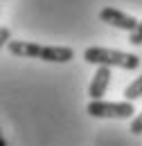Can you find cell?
Returning a JSON list of instances; mask_svg holds the SVG:
<instances>
[{
    "label": "cell",
    "mask_w": 142,
    "mask_h": 146,
    "mask_svg": "<svg viewBox=\"0 0 142 146\" xmlns=\"http://www.w3.org/2000/svg\"><path fill=\"white\" fill-rule=\"evenodd\" d=\"M86 63L95 65H106V68H122V70H138L140 68V56L120 52V50H108V47H88L84 52Z\"/></svg>",
    "instance_id": "1"
},
{
    "label": "cell",
    "mask_w": 142,
    "mask_h": 146,
    "mask_svg": "<svg viewBox=\"0 0 142 146\" xmlns=\"http://www.w3.org/2000/svg\"><path fill=\"white\" fill-rule=\"evenodd\" d=\"M86 112L90 117H99V119H131L133 117V104L131 101H90L86 106Z\"/></svg>",
    "instance_id": "2"
},
{
    "label": "cell",
    "mask_w": 142,
    "mask_h": 146,
    "mask_svg": "<svg viewBox=\"0 0 142 146\" xmlns=\"http://www.w3.org/2000/svg\"><path fill=\"white\" fill-rule=\"evenodd\" d=\"M99 20L106 23V25H111V27L124 29L129 34H131V32L138 27V23H140L138 18H133L131 14H126L122 9H115V7H104V9L99 11Z\"/></svg>",
    "instance_id": "3"
},
{
    "label": "cell",
    "mask_w": 142,
    "mask_h": 146,
    "mask_svg": "<svg viewBox=\"0 0 142 146\" xmlns=\"http://www.w3.org/2000/svg\"><path fill=\"white\" fill-rule=\"evenodd\" d=\"M111 76H113V74H111V68H106V65H99V68H97V72H95V76H92V81H90V86H88L90 101H99V99L106 94Z\"/></svg>",
    "instance_id": "4"
},
{
    "label": "cell",
    "mask_w": 142,
    "mask_h": 146,
    "mask_svg": "<svg viewBox=\"0 0 142 146\" xmlns=\"http://www.w3.org/2000/svg\"><path fill=\"white\" fill-rule=\"evenodd\" d=\"M72 58H74V50L66 45H43V52H41V61H48V63H68Z\"/></svg>",
    "instance_id": "5"
},
{
    "label": "cell",
    "mask_w": 142,
    "mask_h": 146,
    "mask_svg": "<svg viewBox=\"0 0 142 146\" xmlns=\"http://www.w3.org/2000/svg\"><path fill=\"white\" fill-rule=\"evenodd\" d=\"M7 50H9V54L20 56V58H41L43 45L32 43V40H11L7 45Z\"/></svg>",
    "instance_id": "6"
},
{
    "label": "cell",
    "mask_w": 142,
    "mask_h": 146,
    "mask_svg": "<svg viewBox=\"0 0 142 146\" xmlns=\"http://www.w3.org/2000/svg\"><path fill=\"white\" fill-rule=\"evenodd\" d=\"M140 97H142V74L124 88V101H131V104H133V101L140 99Z\"/></svg>",
    "instance_id": "7"
},
{
    "label": "cell",
    "mask_w": 142,
    "mask_h": 146,
    "mask_svg": "<svg viewBox=\"0 0 142 146\" xmlns=\"http://www.w3.org/2000/svg\"><path fill=\"white\" fill-rule=\"evenodd\" d=\"M129 43L131 45H142V20L138 23V27L129 34Z\"/></svg>",
    "instance_id": "8"
},
{
    "label": "cell",
    "mask_w": 142,
    "mask_h": 146,
    "mask_svg": "<svg viewBox=\"0 0 142 146\" xmlns=\"http://www.w3.org/2000/svg\"><path fill=\"white\" fill-rule=\"evenodd\" d=\"M129 130H131L133 135H142V112H140V115H135V117L131 119V126H129Z\"/></svg>",
    "instance_id": "9"
},
{
    "label": "cell",
    "mask_w": 142,
    "mask_h": 146,
    "mask_svg": "<svg viewBox=\"0 0 142 146\" xmlns=\"http://www.w3.org/2000/svg\"><path fill=\"white\" fill-rule=\"evenodd\" d=\"M11 43V32L9 27H0V45H9Z\"/></svg>",
    "instance_id": "10"
},
{
    "label": "cell",
    "mask_w": 142,
    "mask_h": 146,
    "mask_svg": "<svg viewBox=\"0 0 142 146\" xmlns=\"http://www.w3.org/2000/svg\"><path fill=\"white\" fill-rule=\"evenodd\" d=\"M0 146H7V139H5V137H0Z\"/></svg>",
    "instance_id": "11"
}]
</instances>
